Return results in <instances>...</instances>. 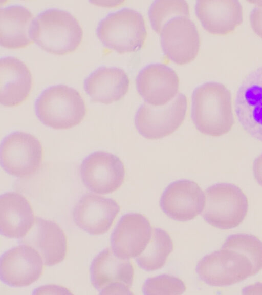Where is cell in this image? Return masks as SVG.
Here are the masks:
<instances>
[{
  "instance_id": "6da1fadb",
  "label": "cell",
  "mask_w": 262,
  "mask_h": 295,
  "mask_svg": "<svg viewBox=\"0 0 262 295\" xmlns=\"http://www.w3.org/2000/svg\"><path fill=\"white\" fill-rule=\"evenodd\" d=\"M191 117L204 135L218 137L229 132L235 123L230 90L214 81L198 86L192 94Z\"/></svg>"
},
{
  "instance_id": "7a4b0ae2",
  "label": "cell",
  "mask_w": 262,
  "mask_h": 295,
  "mask_svg": "<svg viewBox=\"0 0 262 295\" xmlns=\"http://www.w3.org/2000/svg\"><path fill=\"white\" fill-rule=\"evenodd\" d=\"M31 36L46 51L63 54L74 51L79 46L83 30L78 20L71 13L53 8L38 14L33 22Z\"/></svg>"
},
{
  "instance_id": "3957f363",
  "label": "cell",
  "mask_w": 262,
  "mask_h": 295,
  "mask_svg": "<svg viewBox=\"0 0 262 295\" xmlns=\"http://www.w3.org/2000/svg\"><path fill=\"white\" fill-rule=\"evenodd\" d=\"M35 112L46 125L67 129L79 124L86 113L85 102L79 92L63 84L51 86L37 98Z\"/></svg>"
},
{
  "instance_id": "277c9868",
  "label": "cell",
  "mask_w": 262,
  "mask_h": 295,
  "mask_svg": "<svg viewBox=\"0 0 262 295\" xmlns=\"http://www.w3.org/2000/svg\"><path fill=\"white\" fill-rule=\"evenodd\" d=\"M96 34L108 48L125 52L141 48L147 35V29L140 12L123 7L101 19L97 25Z\"/></svg>"
},
{
  "instance_id": "5b68a950",
  "label": "cell",
  "mask_w": 262,
  "mask_h": 295,
  "mask_svg": "<svg viewBox=\"0 0 262 295\" xmlns=\"http://www.w3.org/2000/svg\"><path fill=\"white\" fill-rule=\"evenodd\" d=\"M205 204L203 212L205 220L221 229L238 226L248 210V200L237 186L229 183H219L205 192Z\"/></svg>"
},
{
  "instance_id": "8992f818",
  "label": "cell",
  "mask_w": 262,
  "mask_h": 295,
  "mask_svg": "<svg viewBox=\"0 0 262 295\" xmlns=\"http://www.w3.org/2000/svg\"><path fill=\"white\" fill-rule=\"evenodd\" d=\"M196 271L205 283L216 287L231 285L255 275L247 257L224 247L204 257L198 263Z\"/></svg>"
},
{
  "instance_id": "52a82bcc",
  "label": "cell",
  "mask_w": 262,
  "mask_h": 295,
  "mask_svg": "<svg viewBox=\"0 0 262 295\" xmlns=\"http://www.w3.org/2000/svg\"><path fill=\"white\" fill-rule=\"evenodd\" d=\"M187 108V97L182 93L163 106H154L145 102L136 113V128L146 139L163 138L173 133L182 124Z\"/></svg>"
},
{
  "instance_id": "ba28073f",
  "label": "cell",
  "mask_w": 262,
  "mask_h": 295,
  "mask_svg": "<svg viewBox=\"0 0 262 295\" xmlns=\"http://www.w3.org/2000/svg\"><path fill=\"white\" fill-rule=\"evenodd\" d=\"M0 155L1 165L6 172L24 178L38 170L42 161L43 150L39 141L33 135L15 132L3 141Z\"/></svg>"
},
{
  "instance_id": "9c48e42d",
  "label": "cell",
  "mask_w": 262,
  "mask_h": 295,
  "mask_svg": "<svg viewBox=\"0 0 262 295\" xmlns=\"http://www.w3.org/2000/svg\"><path fill=\"white\" fill-rule=\"evenodd\" d=\"M134 273L130 261L119 258L110 248L100 252L90 268L92 284L102 294H133Z\"/></svg>"
},
{
  "instance_id": "30bf717a",
  "label": "cell",
  "mask_w": 262,
  "mask_h": 295,
  "mask_svg": "<svg viewBox=\"0 0 262 295\" xmlns=\"http://www.w3.org/2000/svg\"><path fill=\"white\" fill-rule=\"evenodd\" d=\"M234 111L243 129L262 142V66L249 72L236 92Z\"/></svg>"
},
{
  "instance_id": "8fae6325",
  "label": "cell",
  "mask_w": 262,
  "mask_h": 295,
  "mask_svg": "<svg viewBox=\"0 0 262 295\" xmlns=\"http://www.w3.org/2000/svg\"><path fill=\"white\" fill-rule=\"evenodd\" d=\"M82 181L90 191L105 195L119 188L124 182L125 169L120 159L105 151L89 155L80 167Z\"/></svg>"
},
{
  "instance_id": "7c38bea8",
  "label": "cell",
  "mask_w": 262,
  "mask_h": 295,
  "mask_svg": "<svg viewBox=\"0 0 262 295\" xmlns=\"http://www.w3.org/2000/svg\"><path fill=\"white\" fill-rule=\"evenodd\" d=\"M160 41L166 55L179 64L192 60L200 49L198 28L188 16H176L167 22L160 31Z\"/></svg>"
},
{
  "instance_id": "4fadbf2b",
  "label": "cell",
  "mask_w": 262,
  "mask_h": 295,
  "mask_svg": "<svg viewBox=\"0 0 262 295\" xmlns=\"http://www.w3.org/2000/svg\"><path fill=\"white\" fill-rule=\"evenodd\" d=\"M43 261L33 247L24 244L5 252L0 263L1 278L13 287L27 286L37 281L43 273Z\"/></svg>"
},
{
  "instance_id": "5bb4252c",
  "label": "cell",
  "mask_w": 262,
  "mask_h": 295,
  "mask_svg": "<svg viewBox=\"0 0 262 295\" xmlns=\"http://www.w3.org/2000/svg\"><path fill=\"white\" fill-rule=\"evenodd\" d=\"M205 195L195 182L180 180L169 184L163 192L160 205L170 218L180 221L190 220L203 210Z\"/></svg>"
},
{
  "instance_id": "9a60e30c",
  "label": "cell",
  "mask_w": 262,
  "mask_h": 295,
  "mask_svg": "<svg viewBox=\"0 0 262 295\" xmlns=\"http://www.w3.org/2000/svg\"><path fill=\"white\" fill-rule=\"evenodd\" d=\"M137 90L145 102L163 106L172 100L178 91L179 78L172 68L162 63L146 65L136 78Z\"/></svg>"
},
{
  "instance_id": "2e32d148",
  "label": "cell",
  "mask_w": 262,
  "mask_h": 295,
  "mask_svg": "<svg viewBox=\"0 0 262 295\" xmlns=\"http://www.w3.org/2000/svg\"><path fill=\"white\" fill-rule=\"evenodd\" d=\"M148 220L139 213L123 215L111 237L112 249L122 259L139 256L146 248L152 236Z\"/></svg>"
},
{
  "instance_id": "e0dca14e",
  "label": "cell",
  "mask_w": 262,
  "mask_h": 295,
  "mask_svg": "<svg viewBox=\"0 0 262 295\" xmlns=\"http://www.w3.org/2000/svg\"><path fill=\"white\" fill-rule=\"evenodd\" d=\"M119 211L120 206L114 200L88 194L76 205L73 217L83 230L91 235H102L110 229Z\"/></svg>"
},
{
  "instance_id": "ac0fdd59",
  "label": "cell",
  "mask_w": 262,
  "mask_h": 295,
  "mask_svg": "<svg viewBox=\"0 0 262 295\" xmlns=\"http://www.w3.org/2000/svg\"><path fill=\"white\" fill-rule=\"evenodd\" d=\"M195 10L205 29L218 35L230 34L243 21V7L237 0H197Z\"/></svg>"
},
{
  "instance_id": "d6986e66",
  "label": "cell",
  "mask_w": 262,
  "mask_h": 295,
  "mask_svg": "<svg viewBox=\"0 0 262 295\" xmlns=\"http://www.w3.org/2000/svg\"><path fill=\"white\" fill-rule=\"evenodd\" d=\"M21 242L37 250L47 266L59 263L67 254V238L61 227L52 221L38 217H35L33 228Z\"/></svg>"
},
{
  "instance_id": "ffe728a7",
  "label": "cell",
  "mask_w": 262,
  "mask_h": 295,
  "mask_svg": "<svg viewBox=\"0 0 262 295\" xmlns=\"http://www.w3.org/2000/svg\"><path fill=\"white\" fill-rule=\"evenodd\" d=\"M32 76L26 64L14 56L0 59V102L6 107L21 104L29 96Z\"/></svg>"
},
{
  "instance_id": "44dd1931",
  "label": "cell",
  "mask_w": 262,
  "mask_h": 295,
  "mask_svg": "<svg viewBox=\"0 0 262 295\" xmlns=\"http://www.w3.org/2000/svg\"><path fill=\"white\" fill-rule=\"evenodd\" d=\"M129 79L125 70L115 66H100L85 79L84 87L94 101L108 104L121 99L127 92Z\"/></svg>"
},
{
  "instance_id": "7402d4cb",
  "label": "cell",
  "mask_w": 262,
  "mask_h": 295,
  "mask_svg": "<svg viewBox=\"0 0 262 295\" xmlns=\"http://www.w3.org/2000/svg\"><path fill=\"white\" fill-rule=\"evenodd\" d=\"M35 218L28 200L17 192H8L0 198V230L10 238L26 236L34 225Z\"/></svg>"
},
{
  "instance_id": "603a6c76",
  "label": "cell",
  "mask_w": 262,
  "mask_h": 295,
  "mask_svg": "<svg viewBox=\"0 0 262 295\" xmlns=\"http://www.w3.org/2000/svg\"><path fill=\"white\" fill-rule=\"evenodd\" d=\"M34 17L27 7L18 4L0 9V43L5 48H24L31 44Z\"/></svg>"
},
{
  "instance_id": "cb8c5ba5",
  "label": "cell",
  "mask_w": 262,
  "mask_h": 295,
  "mask_svg": "<svg viewBox=\"0 0 262 295\" xmlns=\"http://www.w3.org/2000/svg\"><path fill=\"white\" fill-rule=\"evenodd\" d=\"M172 250V240L169 234L160 228H155L147 247L136 257L137 263L144 270H156L164 266Z\"/></svg>"
},
{
  "instance_id": "d4e9b609",
  "label": "cell",
  "mask_w": 262,
  "mask_h": 295,
  "mask_svg": "<svg viewBox=\"0 0 262 295\" xmlns=\"http://www.w3.org/2000/svg\"><path fill=\"white\" fill-rule=\"evenodd\" d=\"M148 13L152 27L159 32L171 18L179 15L189 16V7L185 0H156L149 6Z\"/></svg>"
},
{
  "instance_id": "484cf974",
  "label": "cell",
  "mask_w": 262,
  "mask_h": 295,
  "mask_svg": "<svg viewBox=\"0 0 262 295\" xmlns=\"http://www.w3.org/2000/svg\"><path fill=\"white\" fill-rule=\"evenodd\" d=\"M222 247L237 250L247 257L253 265L255 275L262 269V241L256 236L246 234L232 235Z\"/></svg>"
},
{
  "instance_id": "4316f807",
  "label": "cell",
  "mask_w": 262,
  "mask_h": 295,
  "mask_svg": "<svg viewBox=\"0 0 262 295\" xmlns=\"http://www.w3.org/2000/svg\"><path fill=\"white\" fill-rule=\"evenodd\" d=\"M186 290L184 282L179 278L162 275L147 279L143 285L144 294H181Z\"/></svg>"
},
{
  "instance_id": "83f0119b",
  "label": "cell",
  "mask_w": 262,
  "mask_h": 295,
  "mask_svg": "<svg viewBox=\"0 0 262 295\" xmlns=\"http://www.w3.org/2000/svg\"><path fill=\"white\" fill-rule=\"evenodd\" d=\"M249 22L253 32L262 39V5L255 6L250 12Z\"/></svg>"
},
{
  "instance_id": "f1b7e54d",
  "label": "cell",
  "mask_w": 262,
  "mask_h": 295,
  "mask_svg": "<svg viewBox=\"0 0 262 295\" xmlns=\"http://www.w3.org/2000/svg\"><path fill=\"white\" fill-rule=\"evenodd\" d=\"M252 171L255 180L262 187V153L254 159Z\"/></svg>"
},
{
  "instance_id": "f546056e",
  "label": "cell",
  "mask_w": 262,
  "mask_h": 295,
  "mask_svg": "<svg viewBox=\"0 0 262 295\" xmlns=\"http://www.w3.org/2000/svg\"><path fill=\"white\" fill-rule=\"evenodd\" d=\"M122 0H104V1H93L91 2L96 5L104 6H116L122 2Z\"/></svg>"
}]
</instances>
